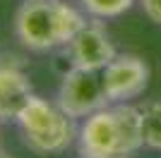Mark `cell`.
<instances>
[{
  "label": "cell",
  "instance_id": "obj_1",
  "mask_svg": "<svg viewBox=\"0 0 161 158\" xmlns=\"http://www.w3.org/2000/svg\"><path fill=\"white\" fill-rule=\"evenodd\" d=\"M142 146V110L128 103H108L84 118L77 132L82 158H130Z\"/></svg>",
  "mask_w": 161,
  "mask_h": 158
},
{
  "label": "cell",
  "instance_id": "obj_6",
  "mask_svg": "<svg viewBox=\"0 0 161 158\" xmlns=\"http://www.w3.org/2000/svg\"><path fill=\"white\" fill-rule=\"evenodd\" d=\"M67 53H70L72 67L92 70V72H101L118 55L113 41L108 39L106 29L99 22H87L82 26L77 36L67 43Z\"/></svg>",
  "mask_w": 161,
  "mask_h": 158
},
{
  "label": "cell",
  "instance_id": "obj_11",
  "mask_svg": "<svg viewBox=\"0 0 161 158\" xmlns=\"http://www.w3.org/2000/svg\"><path fill=\"white\" fill-rule=\"evenodd\" d=\"M0 158H10V156H7V153H3V151H0Z\"/></svg>",
  "mask_w": 161,
  "mask_h": 158
},
{
  "label": "cell",
  "instance_id": "obj_4",
  "mask_svg": "<svg viewBox=\"0 0 161 158\" xmlns=\"http://www.w3.org/2000/svg\"><path fill=\"white\" fill-rule=\"evenodd\" d=\"M58 108L72 120H84L92 113L101 110L108 105L101 72L82 70V67H70L63 74L60 89H58Z\"/></svg>",
  "mask_w": 161,
  "mask_h": 158
},
{
  "label": "cell",
  "instance_id": "obj_10",
  "mask_svg": "<svg viewBox=\"0 0 161 158\" xmlns=\"http://www.w3.org/2000/svg\"><path fill=\"white\" fill-rule=\"evenodd\" d=\"M142 7L154 24H161V0H142Z\"/></svg>",
  "mask_w": 161,
  "mask_h": 158
},
{
  "label": "cell",
  "instance_id": "obj_9",
  "mask_svg": "<svg viewBox=\"0 0 161 158\" xmlns=\"http://www.w3.org/2000/svg\"><path fill=\"white\" fill-rule=\"evenodd\" d=\"M135 5V0H82V7L96 19L120 17Z\"/></svg>",
  "mask_w": 161,
  "mask_h": 158
},
{
  "label": "cell",
  "instance_id": "obj_7",
  "mask_svg": "<svg viewBox=\"0 0 161 158\" xmlns=\"http://www.w3.org/2000/svg\"><path fill=\"white\" fill-rule=\"evenodd\" d=\"M29 96H31V82L24 70L14 65H0V122L17 120Z\"/></svg>",
  "mask_w": 161,
  "mask_h": 158
},
{
  "label": "cell",
  "instance_id": "obj_8",
  "mask_svg": "<svg viewBox=\"0 0 161 158\" xmlns=\"http://www.w3.org/2000/svg\"><path fill=\"white\" fill-rule=\"evenodd\" d=\"M140 110H142L144 146L161 151V103H144Z\"/></svg>",
  "mask_w": 161,
  "mask_h": 158
},
{
  "label": "cell",
  "instance_id": "obj_2",
  "mask_svg": "<svg viewBox=\"0 0 161 158\" xmlns=\"http://www.w3.org/2000/svg\"><path fill=\"white\" fill-rule=\"evenodd\" d=\"M87 19L63 0H24L14 14V34L24 48L48 53L67 46Z\"/></svg>",
  "mask_w": 161,
  "mask_h": 158
},
{
  "label": "cell",
  "instance_id": "obj_5",
  "mask_svg": "<svg viewBox=\"0 0 161 158\" xmlns=\"http://www.w3.org/2000/svg\"><path fill=\"white\" fill-rule=\"evenodd\" d=\"M101 82L106 91L108 103H125L130 98H137L149 84V65L140 55H115L103 70Z\"/></svg>",
  "mask_w": 161,
  "mask_h": 158
},
{
  "label": "cell",
  "instance_id": "obj_3",
  "mask_svg": "<svg viewBox=\"0 0 161 158\" xmlns=\"http://www.w3.org/2000/svg\"><path fill=\"white\" fill-rule=\"evenodd\" d=\"M17 125L24 134V144L41 156L67 151V146L77 139V132H80L75 127V120L67 118L58 108V103H48L36 93H31L27 103L22 105Z\"/></svg>",
  "mask_w": 161,
  "mask_h": 158
}]
</instances>
